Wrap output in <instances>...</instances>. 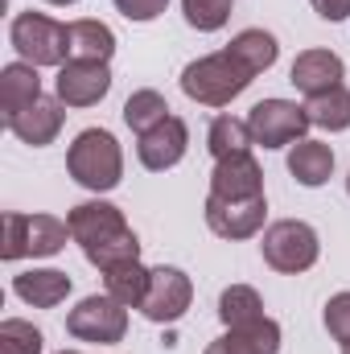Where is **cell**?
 <instances>
[{
    "label": "cell",
    "instance_id": "6",
    "mask_svg": "<svg viewBox=\"0 0 350 354\" xmlns=\"http://www.w3.org/2000/svg\"><path fill=\"white\" fill-rule=\"evenodd\" d=\"M260 252H264V264L272 268V272L301 276V272H309V268L317 264L322 239H317V231H313L309 223H301V218H280V223H272V227L264 231Z\"/></svg>",
    "mask_w": 350,
    "mask_h": 354
},
{
    "label": "cell",
    "instance_id": "29",
    "mask_svg": "<svg viewBox=\"0 0 350 354\" xmlns=\"http://www.w3.org/2000/svg\"><path fill=\"white\" fill-rule=\"evenodd\" d=\"M326 330L334 342L350 346V292H334L326 301Z\"/></svg>",
    "mask_w": 350,
    "mask_h": 354
},
{
    "label": "cell",
    "instance_id": "18",
    "mask_svg": "<svg viewBox=\"0 0 350 354\" xmlns=\"http://www.w3.org/2000/svg\"><path fill=\"white\" fill-rule=\"evenodd\" d=\"M280 351V326L272 317H260L252 326L227 330L219 342H210L206 354H276Z\"/></svg>",
    "mask_w": 350,
    "mask_h": 354
},
{
    "label": "cell",
    "instance_id": "27",
    "mask_svg": "<svg viewBox=\"0 0 350 354\" xmlns=\"http://www.w3.org/2000/svg\"><path fill=\"white\" fill-rule=\"evenodd\" d=\"M231 8L235 0H181V12H185V25L198 29V33H214L231 21Z\"/></svg>",
    "mask_w": 350,
    "mask_h": 354
},
{
    "label": "cell",
    "instance_id": "9",
    "mask_svg": "<svg viewBox=\"0 0 350 354\" xmlns=\"http://www.w3.org/2000/svg\"><path fill=\"white\" fill-rule=\"evenodd\" d=\"M190 301H194V284H190V276L181 272V268H149V292H145V301H140V313L149 317V322H157V326H174L185 317V309H190Z\"/></svg>",
    "mask_w": 350,
    "mask_h": 354
},
{
    "label": "cell",
    "instance_id": "5",
    "mask_svg": "<svg viewBox=\"0 0 350 354\" xmlns=\"http://www.w3.org/2000/svg\"><path fill=\"white\" fill-rule=\"evenodd\" d=\"M71 239V223L54 214H4V248L0 260H25V256H58Z\"/></svg>",
    "mask_w": 350,
    "mask_h": 354
},
{
    "label": "cell",
    "instance_id": "15",
    "mask_svg": "<svg viewBox=\"0 0 350 354\" xmlns=\"http://www.w3.org/2000/svg\"><path fill=\"white\" fill-rule=\"evenodd\" d=\"M347 79V66L334 50H301L293 58V71H288V83L301 91V95H326V91L342 87Z\"/></svg>",
    "mask_w": 350,
    "mask_h": 354
},
{
    "label": "cell",
    "instance_id": "11",
    "mask_svg": "<svg viewBox=\"0 0 350 354\" xmlns=\"http://www.w3.org/2000/svg\"><path fill=\"white\" fill-rule=\"evenodd\" d=\"M268 218V198H243V202H223V198H206V227L219 239H252L264 231Z\"/></svg>",
    "mask_w": 350,
    "mask_h": 354
},
{
    "label": "cell",
    "instance_id": "13",
    "mask_svg": "<svg viewBox=\"0 0 350 354\" xmlns=\"http://www.w3.org/2000/svg\"><path fill=\"white\" fill-rule=\"evenodd\" d=\"M210 194L223 202H243V198H264V169L252 153L223 157L210 169Z\"/></svg>",
    "mask_w": 350,
    "mask_h": 354
},
{
    "label": "cell",
    "instance_id": "7",
    "mask_svg": "<svg viewBox=\"0 0 350 354\" xmlns=\"http://www.w3.org/2000/svg\"><path fill=\"white\" fill-rule=\"evenodd\" d=\"M248 128H252V140L264 149H293L297 140H305L313 120L293 99H260L248 111Z\"/></svg>",
    "mask_w": 350,
    "mask_h": 354
},
{
    "label": "cell",
    "instance_id": "24",
    "mask_svg": "<svg viewBox=\"0 0 350 354\" xmlns=\"http://www.w3.org/2000/svg\"><path fill=\"white\" fill-rule=\"evenodd\" d=\"M103 284H107V297H116L128 309H140V301L149 292V268L140 264V260L120 264V268H111V272H103Z\"/></svg>",
    "mask_w": 350,
    "mask_h": 354
},
{
    "label": "cell",
    "instance_id": "1",
    "mask_svg": "<svg viewBox=\"0 0 350 354\" xmlns=\"http://www.w3.org/2000/svg\"><path fill=\"white\" fill-rule=\"evenodd\" d=\"M66 223H71V239L83 248L87 264H95L99 272H111V268H120V264L140 260V239L124 223V210L120 206H111L103 198L79 202L66 214Z\"/></svg>",
    "mask_w": 350,
    "mask_h": 354
},
{
    "label": "cell",
    "instance_id": "34",
    "mask_svg": "<svg viewBox=\"0 0 350 354\" xmlns=\"http://www.w3.org/2000/svg\"><path fill=\"white\" fill-rule=\"evenodd\" d=\"M342 354H350V346H342Z\"/></svg>",
    "mask_w": 350,
    "mask_h": 354
},
{
    "label": "cell",
    "instance_id": "10",
    "mask_svg": "<svg viewBox=\"0 0 350 354\" xmlns=\"http://www.w3.org/2000/svg\"><path fill=\"white\" fill-rule=\"evenodd\" d=\"M54 91L66 107H95L111 91V71L107 62H95V58H71L66 66H58Z\"/></svg>",
    "mask_w": 350,
    "mask_h": 354
},
{
    "label": "cell",
    "instance_id": "32",
    "mask_svg": "<svg viewBox=\"0 0 350 354\" xmlns=\"http://www.w3.org/2000/svg\"><path fill=\"white\" fill-rule=\"evenodd\" d=\"M46 4H79V0H46Z\"/></svg>",
    "mask_w": 350,
    "mask_h": 354
},
{
    "label": "cell",
    "instance_id": "4",
    "mask_svg": "<svg viewBox=\"0 0 350 354\" xmlns=\"http://www.w3.org/2000/svg\"><path fill=\"white\" fill-rule=\"evenodd\" d=\"M8 41L29 66H66L71 62V33L62 21L46 12H17L8 25Z\"/></svg>",
    "mask_w": 350,
    "mask_h": 354
},
{
    "label": "cell",
    "instance_id": "8",
    "mask_svg": "<svg viewBox=\"0 0 350 354\" xmlns=\"http://www.w3.org/2000/svg\"><path fill=\"white\" fill-rule=\"evenodd\" d=\"M66 334L79 342H95V346H116L128 334V305H120L116 297H83L71 313H66Z\"/></svg>",
    "mask_w": 350,
    "mask_h": 354
},
{
    "label": "cell",
    "instance_id": "22",
    "mask_svg": "<svg viewBox=\"0 0 350 354\" xmlns=\"http://www.w3.org/2000/svg\"><path fill=\"white\" fill-rule=\"evenodd\" d=\"M252 128L248 120H235V115H214L210 120V132H206V149L214 161L223 157H239V153H252Z\"/></svg>",
    "mask_w": 350,
    "mask_h": 354
},
{
    "label": "cell",
    "instance_id": "16",
    "mask_svg": "<svg viewBox=\"0 0 350 354\" xmlns=\"http://www.w3.org/2000/svg\"><path fill=\"white\" fill-rule=\"evenodd\" d=\"M71 276L66 272H58V268H29V272H17L12 276V292L25 301V305H33V309H54V305H62L66 297H71Z\"/></svg>",
    "mask_w": 350,
    "mask_h": 354
},
{
    "label": "cell",
    "instance_id": "20",
    "mask_svg": "<svg viewBox=\"0 0 350 354\" xmlns=\"http://www.w3.org/2000/svg\"><path fill=\"white\" fill-rule=\"evenodd\" d=\"M66 33H71V58H95V62H111V54H116V33L103 25V21H71L66 25Z\"/></svg>",
    "mask_w": 350,
    "mask_h": 354
},
{
    "label": "cell",
    "instance_id": "31",
    "mask_svg": "<svg viewBox=\"0 0 350 354\" xmlns=\"http://www.w3.org/2000/svg\"><path fill=\"white\" fill-rule=\"evenodd\" d=\"M309 4L322 21H347L350 17V0H309Z\"/></svg>",
    "mask_w": 350,
    "mask_h": 354
},
{
    "label": "cell",
    "instance_id": "17",
    "mask_svg": "<svg viewBox=\"0 0 350 354\" xmlns=\"http://www.w3.org/2000/svg\"><path fill=\"white\" fill-rule=\"evenodd\" d=\"M37 99H42L37 66H29V62H8V66L0 71V115H4V124H8L12 115H21L29 103H37Z\"/></svg>",
    "mask_w": 350,
    "mask_h": 354
},
{
    "label": "cell",
    "instance_id": "19",
    "mask_svg": "<svg viewBox=\"0 0 350 354\" xmlns=\"http://www.w3.org/2000/svg\"><path fill=\"white\" fill-rule=\"evenodd\" d=\"M288 174L297 177L301 185H309V189H317V185H326L330 174H334V149L330 145H322V140H297L293 149H288Z\"/></svg>",
    "mask_w": 350,
    "mask_h": 354
},
{
    "label": "cell",
    "instance_id": "26",
    "mask_svg": "<svg viewBox=\"0 0 350 354\" xmlns=\"http://www.w3.org/2000/svg\"><path fill=\"white\" fill-rule=\"evenodd\" d=\"M313 128H326V132H347L350 128V91L347 87H334L326 95H313L305 103Z\"/></svg>",
    "mask_w": 350,
    "mask_h": 354
},
{
    "label": "cell",
    "instance_id": "35",
    "mask_svg": "<svg viewBox=\"0 0 350 354\" xmlns=\"http://www.w3.org/2000/svg\"><path fill=\"white\" fill-rule=\"evenodd\" d=\"M347 189H350V177H347Z\"/></svg>",
    "mask_w": 350,
    "mask_h": 354
},
{
    "label": "cell",
    "instance_id": "25",
    "mask_svg": "<svg viewBox=\"0 0 350 354\" xmlns=\"http://www.w3.org/2000/svg\"><path fill=\"white\" fill-rule=\"evenodd\" d=\"M161 120H169V103H165L161 91L145 87V91H132V95H128V103H124V124H128L136 136H145V132L157 128Z\"/></svg>",
    "mask_w": 350,
    "mask_h": 354
},
{
    "label": "cell",
    "instance_id": "28",
    "mask_svg": "<svg viewBox=\"0 0 350 354\" xmlns=\"http://www.w3.org/2000/svg\"><path fill=\"white\" fill-rule=\"evenodd\" d=\"M46 338L37 326L21 322V317H4L0 322V354H42Z\"/></svg>",
    "mask_w": 350,
    "mask_h": 354
},
{
    "label": "cell",
    "instance_id": "30",
    "mask_svg": "<svg viewBox=\"0 0 350 354\" xmlns=\"http://www.w3.org/2000/svg\"><path fill=\"white\" fill-rule=\"evenodd\" d=\"M116 8L128 17V21H157L165 8H169V0H116Z\"/></svg>",
    "mask_w": 350,
    "mask_h": 354
},
{
    "label": "cell",
    "instance_id": "2",
    "mask_svg": "<svg viewBox=\"0 0 350 354\" xmlns=\"http://www.w3.org/2000/svg\"><path fill=\"white\" fill-rule=\"evenodd\" d=\"M256 83V75L231 54V50H219V54H206L198 62H190L181 71V91L185 99L202 103V107H227L231 99H239L243 91Z\"/></svg>",
    "mask_w": 350,
    "mask_h": 354
},
{
    "label": "cell",
    "instance_id": "33",
    "mask_svg": "<svg viewBox=\"0 0 350 354\" xmlns=\"http://www.w3.org/2000/svg\"><path fill=\"white\" fill-rule=\"evenodd\" d=\"M58 354H83V351H58Z\"/></svg>",
    "mask_w": 350,
    "mask_h": 354
},
{
    "label": "cell",
    "instance_id": "3",
    "mask_svg": "<svg viewBox=\"0 0 350 354\" xmlns=\"http://www.w3.org/2000/svg\"><path fill=\"white\" fill-rule=\"evenodd\" d=\"M66 169L83 189L107 194L124 181V149L107 128H87L66 149Z\"/></svg>",
    "mask_w": 350,
    "mask_h": 354
},
{
    "label": "cell",
    "instance_id": "12",
    "mask_svg": "<svg viewBox=\"0 0 350 354\" xmlns=\"http://www.w3.org/2000/svg\"><path fill=\"white\" fill-rule=\"evenodd\" d=\"M185 149H190V128H185V120H161L157 128H149L140 140H136V157H140V165L149 169V174H165V169H174L177 161L185 157Z\"/></svg>",
    "mask_w": 350,
    "mask_h": 354
},
{
    "label": "cell",
    "instance_id": "23",
    "mask_svg": "<svg viewBox=\"0 0 350 354\" xmlns=\"http://www.w3.org/2000/svg\"><path fill=\"white\" fill-rule=\"evenodd\" d=\"M219 317H223L227 330H239V326H252V322H260L268 313H264V301L252 284H231L219 297Z\"/></svg>",
    "mask_w": 350,
    "mask_h": 354
},
{
    "label": "cell",
    "instance_id": "21",
    "mask_svg": "<svg viewBox=\"0 0 350 354\" xmlns=\"http://www.w3.org/2000/svg\"><path fill=\"white\" fill-rule=\"evenodd\" d=\"M227 50H231V54H235L252 75L272 71V66H276V58H280V46H276V37H272L268 29H243V33H235Z\"/></svg>",
    "mask_w": 350,
    "mask_h": 354
},
{
    "label": "cell",
    "instance_id": "14",
    "mask_svg": "<svg viewBox=\"0 0 350 354\" xmlns=\"http://www.w3.org/2000/svg\"><path fill=\"white\" fill-rule=\"evenodd\" d=\"M62 107H66L62 99L42 95V99H37V103H29L21 115H12L4 128H8L21 145L46 149V145H54V140H58V132H62V124H66V111H62Z\"/></svg>",
    "mask_w": 350,
    "mask_h": 354
}]
</instances>
